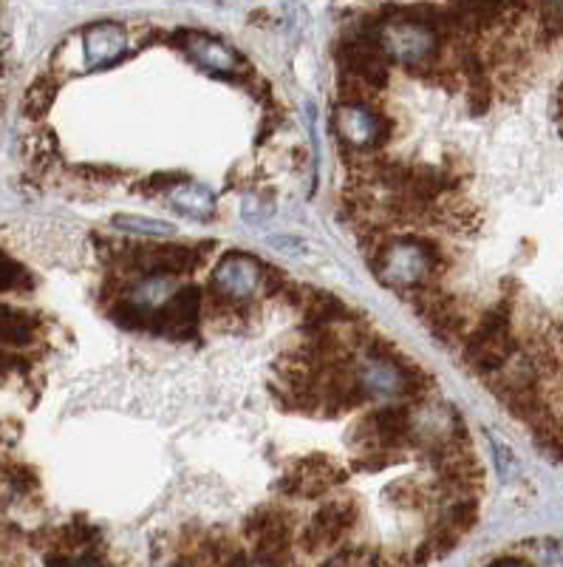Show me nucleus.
Wrapping results in <instances>:
<instances>
[{
  "mask_svg": "<svg viewBox=\"0 0 563 567\" xmlns=\"http://www.w3.org/2000/svg\"><path fill=\"white\" fill-rule=\"evenodd\" d=\"M372 265L385 284L403 287L405 292L423 284H436L430 272H439L442 267V250L425 236H403V239L394 236L379 250V256L372 258Z\"/></svg>",
  "mask_w": 563,
  "mask_h": 567,
  "instance_id": "1",
  "label": "nucleus"
},
{
  "mask_svg": "<svg viewBox=\"0 0 563 567\" xmlns=\"http://www.w3.org/2000/svg\"><path fill=\"white\" fill-rule=\"evenodd\" d=\"M519 352L521 343L519 338L512 336V301L504 298L499 307L487 310L476 321L473 332H470L468 343H465V361L481 378H490V374L501 372Z\"/></svg>",
  "mask_w": 563,
  "mask_h": 567,
  "instance_id": "2",
  "label": "nucleus"
},
{
  "mask_svg": "<svg viewBox=\"0 0 563 567\" xmlns=\"http://www.w3.org/2000/svg\"><path fill=\"white\" fill-rule=\"evenodd\" d=\"M334 131L352 151H372L388 142L390 120L368 105H337Z\"/></svg>",
  "mask_w": 563,
  "mask_h": 567,
  "instance_id": "3",
  "label": "nucleus"
},
{
  "mask_svg": "<svg viewBox=\"0 0 563 567\" xmlns=\"http://www.w3.org/2000/svg\"><path fill=\"white\" fill-rule=\"evenodd\" d=\"M354 525H357V505L348 503V499H337V503L323 505L312 516V523L306 525L298 545H301L303 554H321L326 548H337Z\"/></svg>",
  "mask_w": 563,
  "mask_h": 567,
  "instance_id": "4",
  "label": "nucleus"
},
{
  "mask_svg": "<svg viewBox=\"0 0 563 567\" xmlns=\"http://www.w3.org/2000/svg\"><path fill=\"white\" fill-rule=\"evenodd\" d=\"M346 480V471L334 465L332 460L323 457V454H314V457H303L292 465L286 477L278 483L281 494L286 496H303V499H317V496L329 494L334 485H340Z\"/></svg>",
  "mask_w": 563,
  "mask_h": 567,
  "instance_id": "5",
  "label": "nucleus"
},
{
  "mask_svg": "<svg viewBox=\"0 0 563 567\" xmlns=\"http://www.w3.org/2000/svg\"><path fill=\"white\" fill-rule=\"evenodd\" d=\"M201 321V290L199 287H185L176 292L159 310H154V332L176 341H190L199 336Z\"/></svg>",
  "mask_w": 563,
  "mask_h": 567,
  "instance_id": "6",
  "label": "nucleus"
},
{
  "mask_svg": "<svg viewBox=\"0 0 563 567\" xmlns=\"http://www.w3.org/2000/svg\"><path fill=\"white\" fill-rule=\"evenodd\" d=\"M263 270L267 267L258 261L256 256H247V252H227L221 258V265L212 272V290L227 296L230 301H247L252 292L263 284Z\"/></svg>",
  "mask_w": 563,
  "mask_h": 567,
  "instance_id": "7",
  "label": "nucleus"
},
{
  "mask_svg": "<svg viewBox=\"0 0 563 567\" xmlns=\"http://www.w3.org/2000/svg\"><path fill=\"white\" fill-rule=\"evenodd\" d=\"M179 43L187 54L205 69L216 71V74H227V78H236L232 71H241L243 74V60L241 54L232 49V45L221 43L216 38H207V34H192V32H181Z\"/></svg>",
  "mask_w": 563,
  "mask_h": 567,
  "instance_id": "8",
  "label": "nucleus"
},
{
  "mask_svg": "<svg viewBox=\"0 0 563 567\" xmlns=\"http://www.w3.org/2000/svg\"><path fill=\"white\" fill-rule=\"evenodd\" d=\"M303 316H306V327L332 329V323H354L357 318L348 312V307L340 301L337 296L323 290H309L306 303H303Z\"/></svg>",
  "mask_w": 563,
  "mask_h": 567,
  "instance_id": "9",
  "label": "nucleus"
},
{
  "mask_svg": "<svg viewBox=\"0 0 563 567\" xmlns=\"http://www.w3.org/2000/svg\"><path fill=\"white\" fill-rule=\"evenodd\" d=\"M125 52V29L116 23H100L85 32V58L91 65L114 63Z\"/></svg>",
  "mask_w": 563,
  "mask_h": 567,
  "instance_id": "10",
  "label": "nucleus"
},
{
  "mask_svg": "<svg viewBox=\"0 0 563 567\" xmlns=\"http://www.w3.org/2000/svg\"><path fill=\"white\" fill-rule=\"evenodd\" d=\"M434 225L445 227V230L453 233V236H465V239H468V236L479 233V227L484 225V216H481L470 202L450 199L436 207Z\"/></svg>",
  "mask_w": 563,
  "mask_h": 567,
  "instance_id": "11",
  "label": "nucleus"
},
{
  "mask_svg": "<svg viewBox=\"0 0 563 567\" xmlns=\"http://www.w3.org/2000/svg\"><path fill=\"white\" fill-rule=\"evenodd\" d=\"M170 202H174L176 210L187 213L192 219H207L216 210V199L207 187L201 185H179L176 190H170Z\"/></svg>",
  "mask_w": 563,
  "mask_h": 567,
  "instance_id": "12",
  "label": "nucleus"
},
{
  "mask_svg": "<svg viewBox=\"0 0 563 567\" xmlns=\"http://www.w3.org/2000/svg\"><path fill=\"white\" fill-rule=\"evenodd\" d=\"M281 528H292V516H289L286 511L275 508V505H261V508L252 511V514L247 516V523H243V534H247V539H252V545H256L258 539H263L267 534H272V530Z\"/></svg>",
  "mask_w": 563,
  "mask_h": 567,
  "instance_id": "13",
  "label": "nucleus"
},
{
  "mask_svg": "<svg viewBox=\"0 0 563 567\" xmlns=\"http://www.w3.org/2000/svg\"><path fill=\"white\" fill-rule=\"evenodd\" d=\"M385 496L390 503L399 505V508H425V505L436 503L434 491L423 483H414V480H397L385 488Z\"/></svg>",
  "mask_w": 563,
  "mask_h": 567,
  "instance_id": "14",
  "label": "nucleus"
},
{
  "mask_svg": "<svg viewBox=\"0 0 563 567\" xmlns=\"http://www.w3.org/2000/svg\"><path fill=\"white\" fill-rule=\"evenodd\" d=\"M23 154H27V159L32 162L34 168H49L60 154L54 131L40 128V131H32V134H27V140H23Z\"/></svg>",
  "mask_w": 563,
  "mask_h": 567,
  "instance_id": "15",
  "label": "nucleus"
},
{
  "mask_svg": "<svg viewBox=\"0 0 563 567\" xmlns=\"http://www.w3.org/2000/svg\"><path fill=\"white\" fill-rule=\"evenodd\" d=\"M111 318H114V323H119L122 329H150L154 332V310H148L145 303L139 301H114V307H111Z\"/></svg>",
  "mask_w": 563,
  "mask_h": 567,
  "instance_id": "16",
  "label": "nucleus"
},
{
  "mask_svg": "<svg viewBox=\"0 0 563 567\" xmlns=\"http://www.w3.org/2000/svg\"><path fill=\"white\" fill-rule=\"evenodd\" d=\"M54 97H58V83L52 78H38L23 94V114L40 120V116H45V111L52 109Z\"/></svg>",
  "mask_w": 563,
  "mask_h": 567,
  "instance_id": "17",
  "label": "nucleus"
},
{
  "mask_svg": "<svg viewBox=\"0 0 563 567\" xmlns=\"http://www.w3.org/2000/svg\"><path fill=\"white\" fill-rule=\"evenodd\" d=\"M0 332H3V343H9V347H29L34 341L38 323L29 316H20V312H12L7 307L3 310V327H0Z\"/></svg>",
  "mask_w": 563,
  "mask_h": 567,
  "instance_id": "18",
  "label": "nucleus"
},
{
  "mask_svg": "<svg viewBox=\"0 0 563 567\" xmlns=\"http://www.w3.org/2000/svg\"><path fill=\"white\" fill-rule=\"evenodd\" d=\"M111 225L119 227V230L145 233V236H170L174 233V225H167V221L159 219H145V216H114Z\"/></svg>",
  "mask_w": 563,
  "mask_h": 567,
  "instance_id": "19",
  "label": "nucleus"
},
{
  "mask_svg": "<svg viewBox=\"0 0 563 567\" xmlns=\"http://www.w3.org/2000/svg\"><path fill=\"white\" fill-rule=\"evenodd\" d=\"M490 103H493V80L487 71H481L470 78V114L481 116L490 109Z\"/></svg>",
  "mask_w": 563,
  "mask_h": 567,
  "instance_id": "20",
  "label": "nucleus"
},
{
  "mask_svg": "<svg viewBox=\"0 0 563 567\" xmlns=\"http://www.w3.org/2000/svg\"><path fill=\"white\" fill-rule=\"evenodd\" d=\"M399 463V452H363L357 454V460H354V468L357 471H383L388 468V465Z\"/></svg>",
  "mask_w": 563,
  "mask_h": 567,
  "instance_id": "21",
  "label": "nucleus"
},
{
  "mask_svg": "<svg viewBox=\"0 0 563 567\" xmlns=\"http://www.w3.org/2000/svg\"><path fill=\"white\" fill-rule=\"evenodd\" d=\"M3 290H20V287H32V276L20 265H14L12 258L3 256V276H0Z\"/></svg>",
  "mask_w": 563,
  "mask_h": 567,
  "instance_id": "22",
  "label": "nucleus"
},
{
  "mask_svg": "<svg viewBox=\"0 0 563 567\" xmlns=\"http://www.w3.org/2000/svg\"><path fill=\"white\" fill-rule=\"evenodd\" d=\"M493 449H496V454H499V460H501V474H504V480H510L507 474L515 468V463H512V457H510V449H507L504 443H499V440H493Z\"/></svg>",
  "mask_w": 563,
  "mask_h": 567,
  "instance_id": "23",
  "label": "nucleus"
},
{
  "mask_svg": "<svg viewBox=\"0 0 563 567\" xmlns=\"http://www.w3.org/2000/svg\"><path fill=\"white\" fill-rule=\"evenodd\" d=\"M487 567H532V565L524 559H515V556H501V559H496L493 565H487Z\"/></svg>",
  "mask_w": 563,
  "mask_h": 567,
  "instance_id": "24",
  "label": "nucleus"
},
{
  "mask_svg": "<svg viewBox=\"0 0 563 567\" xmlns=\"http://www.w3.org/2000/svg\"><path fill=\"white\" fill-rule=\"evenodd\" d=\"M555 120H557V128H561L563 134V83L561 89H557V97H555Z\"/></svg>",
  "mask_w": 563,
  "mask_h": 567,
  "instance_id": "25",
  "label": "nucleus"
},
{
  "mask_svg": "<svg viewBox=\"0 0 563 567\" xmlns=\"http://www.w3.org/2000/svg\"><path fill=\"white\" fill-rule=\"evenodd\" d=\"M71 567H103L94 556H80V559H71Z\"/></svg>",
  "mask_w": 563,
  "mask_h": 567,
  "instance_id": "26",
  "label": "nucleus"
}]
</instances>
